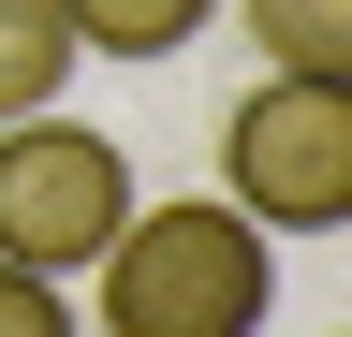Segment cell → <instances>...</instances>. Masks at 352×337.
Wrapping results in <instances>:
<instances>
[{
	"label": "cell",
	"mask_w": 352,
	"mask_h": 337,
	"mask_svg": "<svg viewBox=\"0 0 352 337\" xmlns=\"http://www.w3.org/2000/svg\"><path fill=\"white\" fill-rule=\"evenodd\" d=\"M235 30L264 45V73H323V89H352V0H235Z\"/></svg>",
	"instance_id": "obj_4"
},
{
	"label": "cell",
	"mask_w": 352,
	"mask_h": 337,
	"mask_svg": "<svg viewBox=\"0 0 352 337\" xmlns=\"http://www.w3.org/2000/svg\"><path fill=\"white\" fill-rule=\"evenodd\" d=\"M88 337H264L279 308V235L235 220L220 191H176V205H132L103 235V264H88Z\"/></svg>",
	"instance_id": "obj_1"
},
{
	"label": "cell",
	"mask_w": 352,
	"mask_h": 337,
	"mask_svg": "<svg viewBox=\"0 0 352 337\" xmlns=\"http://www.w3.org/2000/svg\"><path fill=\"white\" fill-rule=\"evenodd\" d=\"M0 337H88V323H74V293H59V279L0 264Z\"/></svg>",
	"instance_id": "obj_7"
},
{
	"label": "cell",
	"mask_w": 352,
	"mask_h": 337,
	"mask_svg": "<svg viewBox=\"0 0 352 337\" xmlns=\"http://www.w3.org/2000/svg\"><path fill=\"white\" fill-rule=\"evenodd\" d=\"M132 220V147L88 132V117H0V264L30 279H88L103 235Z\"/></svg>",
	"instance_id": "obj_2"
},
{
	"label": "cell",
	"mask_w": 352,
	"mask_h": 337,
	"mask_svg": "<svg viewBox=\"0 0 352 337\" xmlns=\"http://www.w3.org/2000/svg\"><path fill=\"white\" fill-rule=\"evenodd\" d=\"M74 89V15L59 0H0V117H44Z\"/></svg>",
	"instance_id": "obj_5"
},
{
	"label": "cell",
	"mask_w": 352,
	"mask_h": 337,
	"mask_svg": "<svg viewBox=\"0 0 352 337\" xmlns=\"http://www.w3.org/2000/svg\"><path fill=\"white\" fill-rule=\"evenodd\" d=\"M220 205L264 235H338L352 220V89L323 73H264L220 117Z\"/></svg>",
	"instance_id": "obj_3"
},
{
	"label": "cell",
	"mask_w": 352,
	"mask_h": 337,
	"mask_svg": "<svg viewBox=\"0 0 352 337\" xmlns=\"http://www.w3.org/2000/svg\"><path fill=\"white\" fill-rule=\"evenodd\" d=\"M74 15V59H176L220 0H59Z\"/></svg>",
	"instance_id": "obj_6"
}]
</instances>
